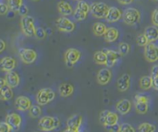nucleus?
<instances>
[{
    "label": "nucleus",
    "mask_w": 158,
    "mask_h": 132,
    "mask_svg": "<svg viewBox=\"0 0 158 132\" xmlns=\"http://www.w3.org/2000/svg\"><path fill=\"white\" fill-rule=\"evenodd\" d=\"M60 125V120L58 117H43L38 122V128L42 131H51L55 129H57Z\"/></svg>",
    "instance_id": "nucleus-1"
},
{
    "label": "nucleus",
    "mask_w": 158,
    "mask_h": 132,
    "mask_svg": "<svg viewBox=\"0 0 158 132\" xmlns=\"http://www.w3.org/2000/svg\"><path fill=\"white\" fill-rule=\"evenodd\" d=\"M20 26L23 33L27 36H34L35 32V19L31 16H24L20 20Z\"/></svg>",
    "instance_id": "nucleus-2"
},
{
    "label": "nucleus",
    "mask_w": 158,
    "mask_h": 132,
    "mask_svg": "<svg viewBox=\"0 0 158 132\" xmlns=\"http://www.w3.org/2000/svg\"><path fill=\"white\" fill-rule=\"evenodd\" d=\"M123 20L124 22L129 25V26H133L137 24L140 19H141V14L139 12V10H137L136 8H133V7H129L127 8L124 13H123Z\"/></svg>",
    "instance_id": "nucleus-3"
},
{
    "label": "nucleus",
    "mask_w": 158,
    "mask_h": 132,
    "mask_svg": "<svg viewBox=\"0 0 158 132\" xmlns=\"http://www.w3.org/2000/svg\"><path fill=\"white\" fill-rule=\"evenodd\" d=\"M109 6L104 2H95L90 6V13L95 18H106Z\"/></svg>",
    "instance_id": "nucleus-4"
},
{
    "label": "nucleus",
    "mask_w": 158,
    "mask_h": 132,
    "mask_svg": "<svg viewBox=\"0 0 158 132\" xmlns=\"http://www.w3.org/2000/svg\"><path fill=\"white\" fill-rule=\"evenodd\" d=\"M89 12H90V6L86 2L80 0L77 5L73 16L77 21L80 22V21H84L87 17V14Z\"/></svg>",
    "instance_id": "nucleus-5"
},
{
    "label": "nucleus",
    "mask_w": 158,
    "mask_h": 132,
    "mask_svg": "<svg viewBox=\"0 0 158 132\" xmlns=\"http://www.w3.org/2000/svg\"><path fill=\"white\" fill-rule=\"evenodd\" d=\"M55 98H56V94L51 88H42L37 92L35 99L39 105L44 106L53 101Z\"/></svg>",
    "instance_id": "nucleus-6"
},
{
    "label": "nucleus",
    "mask_w": 158,
    "mask_h": 132,
    "mask_svg": "<svg viewBox=\"0 0 158 132\" xmlns=\"http://www.w3.org/2000/svg\"><path fill=\"white\" fill-rule=\"evenodd\" d=\"M81 57V52L77 49H68L64 52V59L67 67H72L77 63Z\"/></svg>",
    "instance_id": "nucleus-7"
},
{
    "label": "nucleus",
    "mask_w": 158,
    "mask_h": 132,
    "mask_svg": "<svg viewBox=\"0 0 158 132\" xmlns=\"http://www.w3.org/2000/svg\"><path fill=\"white\" fill-rule=\"evenodd\" d=\"M56 28L61 31V32H65V33H70L73 32L76 28V25L73 21L68 19L67 17H61L57 18L56 20Z\"/></svg>",
    "instance_id": "nucleus-8"
},
{
    "label": "nucleus",
    "mask_w": 158,
    "mask_h": 132,
    "mask_svg": "<svg viewBox=\"0 0 158 132\" xmlns=\"http://www.w3.org/2000/svg\"><path fill=\"white\" fill-rule=\"evenodd\" d=\"M145 59L150 63H155L158 60V46L152 42H149L144 47L143 52Z\"/></svg>",
    "instance_id": "nucleus-9"
},
{
    "label": "nucleus",
    "mask_w": 158,
    "mask_h": 132,
    "mask_svg": "<svg viewBox=\"0 0 158 132\" xmlns=\"http://www.w3.org/2000/svg\"><path fill=\"white\" fill-rule=\"evenodd\" d=\"M18 54L20 56L21 60L25 63V64H32L35 61L36 57H37V54L36 52L32 49H19L18 50Z\"/></svg>",
    "instance_id": "nucleus-10"
},
{
    "label": "nucleus",
    "mask_w": 158,
    "mask_h": 132,
    "mask_svg": "<svg viewBox=\"0 0 158 132\" xmlns=\"http://www.w3.org/2000/svg\"><path fill=\"white\" fill-rule=\"evenodd\" d=\"M82 122H83V117L81 115L75 114V115L71 116L66 121L67 128L65 131L78 132L79 129L82 125Z\"/></svg>",
    "instance_id": "nucleus-11"
},
{
    "label": "nucleus",
    "mask_w": 158,
    "mask_h": 132,
    "mask_svg": "<svg viewBox=\"0 0 158 132\" xmlns=\"http://www.w3.org/2000/svg\"><path fill=\"white\" fill-rule=\"evenodd\" d=\"M12 87H10L6 79H1L0 80V93H1V99L3 100H10L12 99L13 96H14V93H13V90H12Z\"/></svg>",
    "instance_id": "nucleus-12"
},
{
    "label": "nucleus",
    "mask_w": 158,
    "mask_h": 132,
    "mask_svg": "<svg viewBox=\"0 0 158 132\" xmlns=\"http://www.w3.org/2000/svg\"><path fill=\"white\" fill-rule=\"evenodd\" d=\"M15 107L19 111H27L29 110L32 107L31 100L26 96H19L15 101Z\"/></svg>",
    "instance_id": "nucleus-13"
},
{
    "label": "nucleus",
    "mask_w": 158,
    "mask_h": 132,
    "mask_svg": "<svg viewBox=\"0 0 158 132\" xmlns=\"http://www.w3.org/2000/svg\"><path fill=\"white\" fill-rule=\"evenodd\" d=\"M112 79V72L109 67H105L99 70L97 73V82L100 85H106L110 82Z\"/></svg>",
    "instance_id": "nucleus-14"
},
{
    "label": "nucleus",
    "mask_w": 158,
    "mask_h": 132,
    "mask_svg": "<svg viewBox=\"0 0 158 132\" xmlns=\"http://www.w3.org/2000/svg\"><path fill=\"white\" fill-rule=\"evenodd\" d=\"M1 69L5 72H9L14 70L16 66V61L12 57H5L0 61Z\"/></svg>",
    "instance_id": "nucleus-15"
},
{
    "label": "nucleus",
    "mask_w": 158,
    "mask_h": 132,
    "mask_svg": "<svg viewBox=\"0 0 158 132\" xmlns=\"http://www.w3.org/2000/svg\"><path fill=\"white\" fill-rule=\"evenodd\" d=\"M132 108V103L130 100L127 99H121L116 103L115 109L121 115H127L130 112Z\"/></svg>",
    "instance_id": "nucleus-16"
},
{
    "label": "nucleus",
    "mask_w": 158,
    "mask_h": 132,
    "mask_svg": "<svg viewBox=\"0 0 158 132\" xmlns=\"http://www.w3.org/2000/svg\"><path fill=\"white\" fill-rule=\"evenodd\" d=\"M106 57H107V60H106V66L107 67H113L115 65V63L117 62V60H119L121 58V53L118 51H114V50L107 49L106 51Z\"/></svg>",
    "instance_id": "nucleus-17"
},
{
    "label": "nucleus",
    "mask_w": 158,
    "mask_h": 132,
    "mask_svg": "<svg viewBox=\"0 0 158 132\" xmlns=\"http://www.w3.org/2000/svg\"><path fill=\"white\" fill-rule=\"evenodd\" d=\"M130 75L124 74L117 80V88L121 92H125L130 87Z\"/></svg>",
    "instance_id": "nucleus-18"
},
{
    "label": "nucleus",
    "mask_w": 158,
    "mask_h": 132,
    "mask_svg": "<svg viewBox=\"0 0 158 132\" xmlns=\"http://www.w3.org/2000/svg\"><path fill=\"white\" fill-rule=\"evenodd\" d=\"M5 79H6V83H7L10 87H18L19 83H20L19 75H18L16 72L13 71V70L6 73Z\"/></svg>",
    "instance_id": "nucleus-19"
},
{
    "label": "nucleus",
    "mask_w": 158,
    "mask_h": 132,
    "mask_svg": "<svg viewBox=\"0 0 158 132\" xmlns=\"http://www.w3.org/2000/svg\"><path fill=\"white\" fill-rule=\"evenodd\" d=\"M122 17V13L120 11V9H118L117 7H109L108 13L106 17V21L113 23V22H117L120 20V18Z\"/></svg>",
    "instance_id": "nucleus-20"
},
{
    "label": "nucleus",
    "mask_w": 158,
    "mask_h": 132,
    "mask_svg": "<svg viewBox=\"0 0 158 132\" xmlns=\"http://www.w3.org/2000/svg\"><path fill=\"white\" fill-rule=\"evenodd\" d=\"M6 121L14 129H18L22 123V117L17 113H9L6 117Z\"/></svg>",
    "instance_id": "nucleus-21"
},
{
    "label": "nucleus",
    "mask_w": 158,
    "mask_h": 132,
    "mask_svg": "<svg viewBox=\"0 0 158 132\" xmlns=\"http://www.w3.org/2000/svg\"><path fill=\"white\" fill-rule=\"evenodd\" d=\"M143 34L146 36L149 42H155L158 39V27L155 26V25L147 27Z\"/></svg>",
    "instance_id": "nucleus-22"
},
{
    "label": "nucleus",
    "mask_w": 158,
    "mask_h": 132,
    "mask_svg": "<svg viewBox=\"0 0 158 132\" xmlns=\"http://www.w3.org/2000/svg\"><path fill=\"white\" fill-rule=\"evenodd\" d=\"M58 91H59V94H60L61 97L67 98V97H70L74 93V87H73L72 84L63 83V84H61L59 86Z\"/></svg>",
    "instance_id": "nucleus-23"
},
{
    "label": "nucleus",
    "mask_w": 158,
    "mask_h": 132,
    "mask_svg": "<svg viewBox=\"0 0 158 132\" xmlns=\"http://www.w3.org/2000/svg\"><path fill=\"white\" fill-rule=\"evenodd\" d=\"M57 9H58V12L60 14H62L63 16H69V15L73 14L72 6H70L69 3H67L65 1H60L57 4Z\"/></svg>",
    "instance_id": "nucleus-24"
},
{
    "label": "nucleus",
    "mask_w": 158,
    "mask_h": 132,
    "mask_svg": "<svg viewBox=\"0 0 158 132\" xmlns=\"http://www.w3.org/2000/svg\"><path fill=\"white\" fill-rule=\"evenodd\" d=\"M119 36V31L114 28H108L105 34V40L107 43H113L114 42Z\"/></svg>",
    "instance_id": "nucleus-25"
},
{
    "label": "nucleus",
    "mask_w": 158,
    "mask_h": 132,
    "mask_svg": "<svg viewBox=\"0 0 158 132\" xmlns=\"http://www.w3.org/2000/svg\"><path fill=\"white\" fill-rule=\"evenodd\" d=\"M108 28H106V26L104 24V23H101V22H96L93 25V28H92V30H93V33L95 34V36H105V34Z\"/></svg>",
    "instance_id": "nucleus-26"
},
{
    "label": "nucleus",
    "mask_w": 158,
    "mask_h": 132,
    "mask_svg": "<svg viewBox=\"0 0 158 132\" xmlns=\"http://www.w3.org/2000/svg\"><path fill=\"white\" fill-rule=\"evenodd\" d=\"M139 86L143 90H148L153 87V77L152 76H143L139 81Z\"/></svg>",
    "instance_id": "nucleus-27"
},
{
    "label": "nucleus",
    "mask_w": 158,
    "mask_h": 132,
    "mask_svg": "<svg viewBox=\"0 0 158 132\" xmlns=\"http://www.w3.org/2000/svg\"><path fill=\"white\" fill-rule=\"evenodd\" d=\"M106 60H107V57H106V53L105 51H96L94 54V61L96 64L99 65H106Z\"/></svg>",
    "instance_id": "nucleus-28"
},
{
    "label": "nucleus",
    "mask_w": 158,
    "mask_h": 132,
    "mask_svg": "<svg viewBox=\"0 0 158 132\" xmlns=\"http://www.w3.org/2000/svg\"><path fill=\"white\" fill-rule=\"evenodd\" d=\"M118 119H119V117H118V115L116 113L109 111L107 116H106V122H105L104 126L105 127H106V126H113V125H114V124H116L118 122Z\"/></svg>",
    "instance_id": "nucleus-29"
},
{
    "label": "nucleus",
    "mask_w": 158,
    "mask_h": 132,
    "mask_svg": "<svg viewBox=\"0 0 158 132\" xmlns=\"http://www.w3.org/2000/svg\"><path fill=\"white\" fill-rule=\"evenodd\" d=\"M135 109L139 114H145L148 111V103L147 102H135Z\"/></svg>",
    "instance_id": "nucleus-30"
},
{
    "label": "nucleus",
    "mask_w": 158,
    "mask_h": 132,
    "mask_svg": "<svg viewBox=\"0 0 158 132\" xmlns=\"http://www.w3.org/2000/svg\"><path fill=\"white\" fill-rule=\"evenodd\" d=\"M7 1H8L9 8L14 12H18L19 8L23 5V0H7Z\"/></svg>",
    "instance_id": "nucleus-31"
},
{
    "label": "nucleus",
    "mask_w": 158,
    "mask_h": 132,
    "mask_svg": "<svg viewBox=\"0 0 158 132\" xmlns=\"http://www.w3.org/2000/svg\"><path fill=\"white\" fill-rule=\"evenodd\" d=\"M138 131L140 132H154L156 131V126L150 123H143L138 127Z\"/></svg>",
    "instance_id": "nucleus-32"
},
{
    "label": "nucleus",
    "mask_w": 158,
    "mask_h": 132,
    "mask_svg": "<svg viewBox=\"0 0 158 132\" xmlns=\"http://www.w3.org/2000/svg\"><path fill=\"white\" fill-rule=\"evenodd\" d=\"M41 114H42L41 107L36 106V105H32V107L29 109V115H30V117H34V118H36V117H40Z\"/></svg>",
    "instance_id": "nucleus-33"
},
{
    "label": "nucleus",
    "mask_w": 158,
    "mask_h": 132,
    "mask_svg": "<svg viewBox=\"0 0 158 132\" xmlns=\"http://www.w3.org/2000/svg\"><path fill=\"white\" fill-rule=\"evenodd\" d=\"M136 43L140 47H145L149 43V40L144 34H140L136 37Z\"/></svg>",
    "instance_id": "nucleus-34"
},
{
    "label": "nucleus",
    "mask_w": 158,
    "mask_h": 132,
    "mask_svg": "<svg viewBox=\"0 0 158 132\" xmlns=\"http://www.w3.org/2000/svg\"><path fill=\"white\" fill-rule=\"evenodd\" d=\"M129 51H130V46L127 43H126V42L120 43V45H119V52L121 53L122 56H125V55L128 54Z\"/></svg>",
    "instance_id": "nucleus-35"
},
{
    "label": "nucleus",
    "mask_w": 158,
    "mask_h": 132,
    "mask_svg": "<svg viewBox=\"0 0 158 132\" xmlns=\"http://www.w3.org/2000/svg\"><path fill=\"white\" fill-rule=\"evenodd\" d=\"M47 34H46V31L43 28L41 27H38L35 28V36H36L38 39H44L46 37Z\"/></svg>",
    "instance_id": "nucleus-36"
},
{
    "label": "nucleus",
    "mask_w": 158,
    "mask_h": 132,
    "mask_svg": "<svg viewBox=\"0 0 158 132\" xmlns=\"http://www.w3.org/2000/svg\"><path fill=\"white\" fill-rule=\"evenodd\" d=\"M13 130H14V128L10 124H8L6 121L0 123V132H10Z\"/></svg>",
    "instance_id": "nucleus-37"
},
{
    "label": "nucleus",
    "mask_w": 158,
    "mask_h": 132,
    "mask_svg": "<svg viewBox=\"0 0 158 132\" xmlns=\"http://www.w3.org/2000/svg\"><path fill=\"white\" fill-rule=\"evenodd\" d=\"M135 128H134L132 125L128 124V123H123V124H121V126H120V132H135Z\"/></svg>",
    "instance_id": "nucleus-38"
},
{
    "label": "nucleus",
    "mask_w": 158,
    "mask_h": 132,
    "mask_svg": "<svg viewBox=\"0 0 158 132\" xmlns=\"http://www.w3.org/2000/svg\"><path fill=\"white\" fill-rule=\"evenodd\" d=\"M149 97L147 96H144V95H141V94H138L135 97V102H147L149 101Z\"/></svg>",
    "instance_id": "nucleus-39"
},
{
    "label": "nucleus",
    "mask_w": 158,
    "mask_h": 132,
    "mask_svg": "<svg viewBox=\"0 0 158 132\" xmlns=\"http://www.w3.org/2000/svg\"><path fill=\"white\" fill-rule=\"evenodd\" d=\"M152 22L155 26L158 27V8L152 13Z\"/></svg>",
    "instance_id": "nucleus-40"
},
{
    "label": "nucleus",
    "mask_w": 158,
    "mask_h": 132,
    "mask_svg": "<svg viewBox=\"0 0 158 132\" xmlns=\"http://www.w3.org/2000/svg\"><path fill=\"white\" fill-rule=\"evenodd\" d=\"M8 8H9L8 5L1 3V5H0V14L1 15H6L7 13V11H8Z\"/></svg>",
    "instance_id": "nucleus-41"
},
{
    "label": "nucleus",
    "mask_w": 158,
    "mask_h": 132,
    "mask_svg": "<svg viewBox=\"0 0 158 132\" xmlns=\"http://www.w3.org/2000/svg\"><path fill=\"white\" fill-rule=\"evenodd\" d=\"M18 13H19L22 17L27 16V13H28V8H27V6L26 5H24V4H23V5L21 6V7L19 8Z\"/></svg>",
    "instance_id": "nucleus-42"
},
{
    "label": "nucleus",
    "mask_w": 158,
    "mask_h": 132,
    "mask_svg": "<svg viewBox=\"0 0 158 132\" xmlns=\"http://www.w3.org/2000/svg\"><path fill=\"white\" fill-rule=\"evenodd\" d=\"M120 126H121V125H118V124L116 123V124H114V125H113V126H106V130H108V131H120Z\"/></svg>",
    "instance_id": "nucleus-43"
},
{
    "label": "nucleus",
    "mask_w": 158,
    "mask_h": 132,
    "mask_svg": "<svg viewBox=\"0 0 158 132\" xmlns=\"http://www.w3.org/2000/svg\"><path fill=\"white\" fill-rule=\"evenodd\" d=\"M108 110H103L101 113H100V116H99V119H100V122L104 125L105 122H106V116L108 114Z\"/></svg>",
    "instance_id": "nucleus-44"
},
{
    "label": "nucleus",
    "mask_w": 158,
    "mask_h": 132,
    "mask_svg": "<svg viewBox=\"0 0 158 132\" xmlns=\"http://www.w3.org/2000/svg\"><path fill=\"white\" fill-rule=\"evenodd\" d=\"M153 87L158 91V73L157 74H153Z\"/></svg>",
    "instance_id": "nucleus-45"
},
{
    "label": "nucleus",
    "mask_w": 158,
    "mask_h": 132,
    "mask_svg": "<svg viewBox=\"0 0 158 132\" xmlns=\"http://www.w3.org/2000/svg\"><path fill=\"white\" fill-rule=\"evenodd\" d=\"M121 5H129L134 2V0H117Z\"/></svg>",
    "instance_id": "nucleus-46"
},
{
    "label": "nucleus",
    "mask_w": 158,
    "mask_h": 132,
    "mask_svg": "<svg viewBox=\"0 0 158 132\" xmlns=\"http://www.w3.org/2000/svg\"><path fill=\"white\" fill-rule=\"evenodd\" d=\"M6 49V43L3 39H0V52H3Z\"/></svg>",
    "instance_id": "nucleus-47"
},
{
    "label": "nucleus",
    "mask_w": 158,
    "mask_h": 132,
    "mask_svg": "<svg viewBox=\"0 0 158 132\" xmlns=\"http://www.w3.org/2000/svg\"><path fill=\"white\" fill-rule=\"evenodd\" d=\"M33 1H38V0H33Z\"/></svg>",
    "instance_id": "nucleus-48"
},
{
    "label": "nucleus",
    "mask_w": 158,
    "mask_h": 132,
    "mask_svg": "<svg viewBox=\"0 0 158 132\" xmlns=\"http://www.w3.org/2000/svg\"><path fill=\"white\" fill-rule=\"evenodd\" d=\"M155 1H158V0H155Z\"/></svg>",
    "instance_id": "nucleus-49"
},
{
    "label": "nucleus",
    "mask_w": 158,
    "mask_h": 132,
    "mask_svg": "<svg viewBox=\"0 0 158 132\" xmlns=\"http://www.w3.org/2000/svg\"><path fill=\"white\" fill-rule=\"evenodd\" d=\"M77 1H80V0H77Z\"/></svg>",
    "instance_id": "nucleus-50"
}]
</instances>
